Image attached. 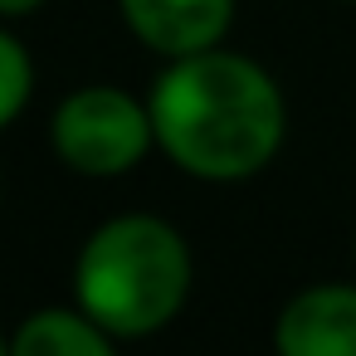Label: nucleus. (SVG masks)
<instances>
[{"label":"nucleus","mask_w":356,"mask_h":356,"mask_svg":"<svg viewBox=\"0 0 356 356\" xmlns=\"http://www.w3.org/2000/svg\"><path fill=\"white\" fill-rule=\"evenodd\" d=\"M10 356H118V351L113 332L93 322L83 307H44L20 322Z\"/></svg>","instance_id":"6"},{"label":"nucleus","mask_w":356,"mask_h":356,"mask_svg":"<svg viewBox=\"0 0 356 356\" xmlns=\"http://www.w3.org/2000/svg\"><path fill=\"white\" fill-rule=\"evenodd\" d=\"M278 356H356V283H317L298 293L278 327Z\"/></svg>","instance_id":"4"},{"label":"nucleus","mask_w":356,"mask_h":356,"mask_svg":"<svg viewBox=\"0 0 356 356\" xmlns=\"http://www.w3.org/2000/svg\"><path fill=\"white\" fill-rule=\"evenodd\" d=\"M0 356H10V346H6V337H0Z\"/></svg>","instance_id":"9"},{"label":"nucleus","mask_w":356,"mask_h":356,"mask_svg":"<svg viewBox=\"0 0 356 356\" xmlns=\"http://www.w3.org/2000/svg\"><path fill=\"white\" fill-rule=\"evenodd\" d=\"M156 147L200 181H244L283 142L278 83L244 54L200 49L171 59L152 88Z\"/></svg>","instance_id":"1"},{"label":"nucleus","mask_w":356,"mask_h":356,"mask_svg":"<svg viewBox=\"0 0 356 356\" xmlns=\"http://www.w3.org/2000/svg\"><path fill=\"white\" fill-rule=\"evenodd\" d=\"M79 307L113 337L161 332L191 293L186 239L156 215H118L93 229L74 264Z\"/></svg>","instance_id":"2"},{"label":"nucleus","mask_w":356,"mask_h":356,"mask_svg":"<svg viewBox=\"0 0 356 356\" xmlns=\"http://www.w3.org/2000/svg\"><path fill=\"white\" fill-rule=\"evenodd\" d=\"M122 15L147 49L186 59L225 40L234 20V0H122Z\"/></svg>","instance_id":"5"},{"label":"nucleus","mask_w":356,"mask_h":356,"mask_svg":"<svg viewBox=\"0 0 356 356\" xmlns=\"http://www.w3.org/2000/svg\"><path fill=\"white\" fill-rule=\"evenodd\" d=\"M30 83H35V69L25 44L0 30V127H10L20 118V108L30 103Z\"/></svg>","instance_id":"7"},{"label":"nucleus","mask_w":356,"mask_h":356,"mask_svg":"<svg viewBox=\"0 0 356 356\" xmlns=\"http://www.w3.org/2000/svg\"><path fill=\"white\" fill-rule=\"evenodd\" d=\"M40 6H44V0H0V15L15 20V15H35Z\"/></svg>","instance_id":"8"},{"label":"nucleus","mask_w":356,"mask_h":356,"mask_svg":"<svg viewBox=\"0 0 356 356\" xmlns=\"http://www.w3.org/2000/svg\"><path fill=\"white\" fill-rule=\"evenodd\" d=\"M152 142V103H137L108 83L79 88L54 113V152L79 176H122L147 156Z\"/></svg>","instance_id":"3"}]
</instances>
